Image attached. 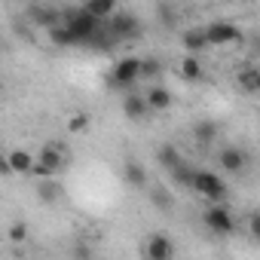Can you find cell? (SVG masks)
<instances>
[{"mask_svg":"<svg viewBox=\"0 0 260 260\" xmlns=\"http://www.w3.org/2000/svg\"><path fill=\"white\" fill-rule=\"evenodd\" d=\"M7 162H10V169H13L16 175H28V172H34L37 156H34V153H28V150H22V147H16V150H10V153H7Z\"/></svg>","mask_w":260,"mask_h":260,"instance_id":"cell-13","label":"cell"},{"mask_svg":"<svg viewBox=\"0 0 260 260\" xmlns=\"http://www.w3.org/2000/svg\"><path fill=\"white\" fill-rule=\"evenodd\" d=\"M257 80H260V71H254V68H248V71L239 74V86L245 92H257Z\"/></svg>","mask_w":260,"mask_h":260,"instance_id":"cell-26","label":"cell"},{"mask_svg":"<svg viewBox=\"0 0 260 260\" xmlns=\"http://www.w3.org/2000/svg\"><path fill=\"white\" fill-rule=\"evenodd\" d=\"M31 22L34 25H40V28H55V25H61L64 22V13L61 10H55V7H31Z\"/></svg>","mask_w":260,"mask_h":260,"instance_id":"cell-11","label":"cell"},{"mask_svg":"<svg viewBox=\"0 0 260 260\" xmlns=\"http://www.w3.org/2000/svg\"><path fill=\"white\" fill-rule=\"evenodd\" d=\"M122 178H125V184L132 190H147V169L141 162H135V159H128L122 166Z\"/></svg>","mask_w":260,"mask_h":260,"instance_id":"cell-14","label":"cell"},{"mask_svg":"<svg viewBox=\"0 0 260 260\" xmlns=\"http://www.w3.org/2000/svg\"><path fill=\"white\" fill-rule=\"evenodd\" d=\"M138 80H141V58H135V55L116 58V64L110 71V86H116V89H132Z\"/></svg>","mask_w":260,"mask_h":260,"instance_id":"cell-3","label":"cell"},{"mask_svg":"<svg viewBox=\"0 0 260 260\" xmlns=\"http://www.w3.org/2000/svg\"><path fill=\"white\" fill-rule=\"evenodd\" d=\"M193 138H196L199 144H211V141L217 138V122H211V119L196 122V125H193Z\"/></svg>","mask_w":260,"mask_h":260,"instance_id":"cell-21","label":"cell"},{"mask_svg":"<svg viewBox=\"0 0 260 260\" xmlns=\"http://www.w3.org/2000/svg\"><path fill=\"white\" fill-rule=\"evenodd\" d=\"M144 254H147L150 260H166V257L175 254V242H172L166 233H153V236L147 239V245H144Z\"/></svg>","mask_w":260,"mask_h":260,"instance_id":"cell-9","label":"cell"},{"mask_svg":"<svg viewBox=\"0 0 260 260\" xmlns=\"http://www.w3.org/2000/svg\"><path fill=\"white\" fill-rule=\"evenodd\" d=\"M181 77L187 80V83H199L202 77H205V71H202V61H199V55H193V52H187L184 58H181Z\"/></svg>","mask_w":260,"mask_h":260,"instance_id":"cell-17","label":"cell"},{"mask_svg":"<svg viewBox=\"0 0 260 260\" xmlns=\"http://www.w3.org/2000/svg\"><path fill=\"white\" fill-rule=\"evenodd\" d=\"M144 98H147V107L153 110V113H162V110H169L172 107V89H166V86H150L147 92H144Z\"/></svg>","mask_w":260,"mask_h":260,"instance_id":"cell-12","label":"cell"},{"mask_svg":"<svg viewBox=\"0 0 260 260\" xmlns=\"http://www.w3.org/2000/svg\"><path fill=\"white\" fill-rule=\"evenodd\" d=\"M248 233H251V239H257V242H260V208L248 214Z\"/></svg>","mask_w":260,"mask_h":260,"instance_id":"cell-28","label":"cell"},{"mask_svg":"<svg viewBox=\"0 0 260 260\" xmlns=\"http://www.w3.org/2000/svg\"><path fill=\"white\" fill-rule=\"evenodd\" d=\"M156 162H159L166 172H172L178 162H184V156H181V150H178L175 144H162V147L156 150Z\"/></svg>","mask_w":260,"mask_h":260,"instance_id":"cell-18","label":"cell"},{"mask_svg":"<svg viewBox=\"0 0 260 260\" xmlns=\"http://www.w3.org/2000/svg\"><path fill=\"white\" fill-rule=\"evenodd\" d=\"M202 223H205L214 236H230V233L236 230V217H233V211H230L226 202H211V205L205 208V214H202Z\"/></svg>","mask_w":260,"mask_h":260,"instance_id":"cell-2","label":"cell"},{"mask_svg":"<svg viewBox=\"0 0 260 260\" xmlns=\"http://www.w3.org/2000/svg\"><path fill=\"white\" fill-rule=\"evenodd\" d=\"M107 28L116 40H135L141 34V19L135 13H113L107 19Z\"/></svg>","mask_w":260,"mask_h":260,"instance_id":"cell-6","label":"cell"},{"mask_svg":"<svg viewBox=\"0 0 260 260\" xmlns=\"http://www.w3.org/2000/svg\"><path fill=\"white\" fill-rule=\"evenodd\" d=\"M116 4L119 0H86V10L92 13V16H98V19H110L113 13H116Z\"/></svg>","mask_w":260,"mask_h":260,"instance_id":"cell-20","label":"cell"},{"mask_svg":"<svg viewBox=\"0 0 260 260\" xmlns=\"http://www.w3.org/2000/svg\"><path fill=\"white\" fill-rule=\"evenodd\" d=\"M7 236H10V242H13V245H22V242L28 239V223H25V220H16V223L10 226V233H7Z\"/></svg>","mask_w":260,"mask_h":260,"instance_id":"cell-27","label":"cell"},{"mask_svg":"<svg viewBox=\"0 0 260 260\" xmlns=\"http://www.w3.org/2000/svg\"><path fill=\"white\" fill-rule=\"evenodd\" d=\"M257 95H260V80H257Z\"/></svg>","mask_w":260,"mask_h":260,"instance_id":"cell-29","label":"cell"},{"mask_svg":"<svg viewBox=\"0 0 260 260\" xmlns=\"http://www.w3.org/2000/svg\"><path fill=\"white\" fill-rule=\"evenodd\" d=\"M147 98L144 95H138V92H125V98H122V116L125 119H132V122H138V119H144L147 116Z\"/></svg>","mask_w":260,"mask_h":260,"instance_id":"cell-10","label":"cell"},{"mask_svg":"<svg viewBox=\"0 0 260 260\" xmlns=\"http://www.w3.org/2000/svg\"><path fill=\"white\" fill-rule=\"evenodd\" d=\"M89 128V113H74L71 119H68V132L71 135H83Z\"/></svg>","mask_w":260,"mask_h":260,"instance_id":"cell-25","label":"cell"},{"mask_svg":"<svg viewBox=\"0 0 260 260\" xmlns=\"http://www.w3.org/2000/svg\"><path fill=\"white\" fill-rule=\"evenodd\" d=\"M205 34H208V43H211V46L242 43V31H239L236 25H230V22H211V25L205 28Z\"/></svg>","mask_w":260,"mask_h":260,"instance_id":"cell-7","label":"cell"},{"mask_svg":"<svg viewBox=\"0 0 260 260\" xmlns=\"http://www.w3.org/2000/svg\"><path fill=\"white\" fill-rule=\"evenodd\" d=\"M181 43H184V49L193 52V55H199V52H205V49L211 46L205 28H190V31H184V34H181Z\"/></svg>","mask_w":260,"mask_h":260,"instance_id":"cell-15","label":"cell"},{"mask_svg":"<svg viewBox=\"0 0 260 260\" xmlns=\"http://www.w3.org/2000/svg\"><path fill=\"white\" fill-rule=\"evenodd\" d=\"M101 22H104V19L92 16L86 7H74V10H64V25L74 31V37L80 40V46H83V43H92V37L101 31Z\"/></svg>","mask_w":260,"mask_h":260,"instance_id":"cell-1","label":"cell"},{"mask_svg":"<svg viewBox=\"0 0 260 260\" xmlns=\"http://www.w3.org/2000/svg\"><path fill=\"white\" fill-rule=\"evenodd\" d=\"M37 199H40L43 205H52V202L58 199V184H55L52 178H40V184H37Z\"/></svg>","mask_w":260,"mask_h":260,"instance_id":"cell-22","label":"cell"},{"mask_svg":"<svg viewBox=\"0 0 260 260\" xmlns=\"http://www.w3.org/2000/svg\"><path fill=\"white\" fill-rule=\"evenodd\" d=\"M61 166H64V150H61L58 144H43L40 153H37L34 175H37V178H52Z\"/></svg>","mask_w":260,"mask_h":260,"instance_id":"cell-5","label":"cell"},{"mask_svg":"<svg viewBox=\"0 0 260 260\" xmlns=\"http://www.w3.org/2000/svg\"><path fill=\"white\" fill-rule=\"evenodd\" d=\"M169 175H172V181H175L178 187H193V178H196V169H193V166H190V162L184 159V162H178V166H175V169H172Z\"/></svg>","mask_w":260,"mask_h":260,"instance_id":"cell-19","label":"cell"},{"mask_svg":"<svg viewBox=\"0 0 260 260\" xmlns=\"http://www.w3.org/2000/svg\"><path fill=\"white\" fill-rule=\"evenodd\" d=\"M190 190H196L208 202H223L226 199V184L220 181V175L205 172V169H196V178H193V187Z\"/></svg>","mask_w":260,"mask_h":260,"instance_id":"cell-4","label":"cell"},{"mask_svg":"<svg viewBox=\"0 0 260 260\" xmlns=\"http://www.w3.org/2000/svg\"><path fill=\"white\" fill-rule=\"evenodd\" d=\"M119 4H122V0H119Z\"/></svg>","mask_w":260,"mask_h":260,"instance_id":"cell-30","label":"cell"},{"mask_svg":"<svg viewBox=\"0 0 260 260\" xmlns=\"http://www.w3.org/2000/svg\"><path fill=\"white\" fill-rule=\"evenodd\" d=\"M150 202L156 205V208H162V211H172V205H175V196L166 190V187H150Z\"/></svg>","mask_w":260,"mask_h":260,"instance_id":"cell-23","label":"cell"},{"mask_svg":"<svg viewBox=\"0 0 260 260\" xmlns=\"http://www.w3.org/2000/svg\"><path fill=\"white\" fill-rule=\"evenodd\" d=\"M46 37H49V43L52 46H58V49H68V46H80V40L74 37V31L61 22V25H55V28H49L46 31Z\"/></svg>","mask_w":260,"mask_h":260,"instance_id":"cell-16","label":"cell"},{"mask_svg":"<svg viewBox=\"0 0 260 260\" xmlns=\"http://www.w3.org/2000/svg\"><path fill=\"white\" fill-rule=\"evenodd\" d=\"M217 162H220V169H223L226 175H242L245 166H248V153H245L242 147H223V150L217 153Z\"/></svg>","mask_w":260,"mask_h":260,"instance_id":"cell-8","label":"cell"},{"mask_svg":"<svg viewBox=\"0 0 260 260\" xmlns=\"http://www.w3.org/2000/svg\"><path fill=\"white\" fill-rule=\"evenodd\" d=\"M159 74H162V61H159L156 55L141 58V80H156Z\"/></svg>","mask_w":260,"mask_h":260,"instance_id":"cell-24","label":"cell"}]
</instances>
